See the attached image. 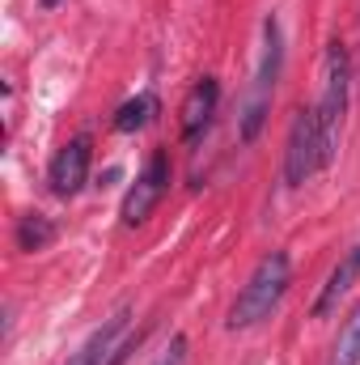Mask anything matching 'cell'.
<instances>
[{
  "label": "cell",
  "instance_id": "cell-1",
  "mask_svg": "<svg viewBox=\"0 0 360 365\" xmlns=\"http://www.w3.org/2000/svg\"><path fill=\"white\" fill-rule=\"evenodd\" d=\"M288 284H292V264H288V255H284V251L263 255V259L255 264L250 280L242 284L233 310H229V331H246V327H259L263 319H271V310L284 302Z\"/></svg>",
  "mask_w": 360,
  "mask_h": 365
},
{
  "label": "cell",
  "instance_id": "cell-2",
  "mask_svg": "<svg viewBox=\"0 0 360 365\" xmlns=\"http://www.w3.org/2000/svg\"><path fill=\"white\" fill-rule=\"evenodd\" d=\"M280 68H284V34H280V21L268 17V21H263V56H259L250 93H246L242 115H238V136H242V145H250V140L263 132V123H268L271 93H275V81H280Z\"/></svg>",
  "mask_w": 360,
  "mask_h": 365
},
{
  "label": "cell",
  "instance_id": "cell-3",
  "mask_svg": "<svg viewBox=\"0 0 360 365\" xmlns=\"http://www.w3.org/2000/svg\"><path fill=\"white\" fill-rule=\"evenodd\" d=\"M344 110H348V51H344V43H327V56H322V93L314 102V119H318L327 166L335 162V149H339Z\"/></svg>",
  "mask_w": 360,
  "mask_h": 365
},
{
  "label": "cell",
  "instance_id": "cell-4",
  "mask_svg": "<svg viewBox=\"0 0 360 365\" xmlns=\"http://www.w3.org/2000/svg\"><path fill=\"white\" fill-rule=\"evenodd\" d=\"M322 136H318V119L314 106H301L292 128H288V149H284V182L288 187H305L314 170H322Z\"/></svg>",
  "mask_w": 360,
  "mask_h": 365
},
{
  "label": "cell",
  "instance_id": "cell-5",
  "mask_svg": "<svg viewBox=\"0 0 360 365\" xmlns=\"http://www.w3.org/2000/svg\"><path fill=\"white\" fill-rule=\"evenodd\" d=\"M166 187H170V158H166V149H153L149 162H144V170L136 175V182H132L127 195H123V208H119L123 225H127V230L144 225V221L153 217V208L162 204Z\"/></svg>",
  "mask_w": 360,
  "mask_h": 365
},
{
  "label": "cell",
  "instance_id": "cell-6",
  "mask_svg": "<svg viewBox=\"0 0 360 365\" xmlns=\"http://www.w3.org/2000/svg\"><path fill=\"white\" fill-rule=\"evenodd\" d=\"M90 179V136H73L55 158H51V170H47V182L60 200H73Z\"/></svg>",
  "mask_w": 360,
  "mask_h": 365
},
{
  "label": "cell",
  "instance_id": "cell-7",
  "mask_svg": "<svg viewBox=\"0 0 360 365\" xmlns=\"http://www.w3.org/2000/svg\"><path fill=\"white\" fill-rule=\"evenodd\" d=\"M216 102H221V86H216L212 77H203V81L191 86L186 102H182V140H186V145H199V140H203V132L212 128Z\"/></svg>",
  "mask_w": 360,
  "mask_h": 365
},
{
  "label": "cell",
  "instance_id": "cell-8",
  "mask_svg": "<svg viewBox=\"0 0 360 365\" xmlns=\"http://www.w3.org/2000/svg\"><path fill=\"white\" fill-rule=\"evenodd\" d=\"M356 276H360V242L335 264V272L327 276V284L318 289V297H314V306H309V314L314 319H327V314H335L339 310V302L352 293V284H356Z\"/></svg>",
  "mask_w": 360,
  "mask_h": 365
},
{
  "label": "cell",
  "instance_id": "cell-9",
  "mask_svg": "<svg viewBox=\"0 0 360 365\" xmlns=\"http://www.w3.org/2000/svg\"><path fill=\"white\" fill-rule=\"evenodd\" d=\"M127 323H132V310L119 306V310H115V314H110V319H106V323H102V327H97V331H93L90 340H85V344H81L64 365H106L110 361V353L119 349V336L127 331Z\"/></svg>",
  "mask_w": 360,
  "mask_h": 365
},
{
  "label": "cell",
  "instance_id": "cell-10",
  "mask_svg": "<svg viewBox=\"0 0 360 365\" xmlns=\"http://www.w3.org/2000/svg\"><path fill=\"white\" fill-rule=\"evenodd\" d=\"M153 115H157V98L149 90L136 93V98H127V102L115 110V132H140Z\"/></svg>",
  "mask_w": 360,
  "mask_h": 365
},
{
  "label": "cell",
  "instance_id": "cell-11",
  "mask_svg": "<svg viewBox=\"0 0 360 365\" xmlns=\"http://www.w3.org/2000/svg\"><path fill=\"white\" fill-rule=\"evenodd\" d=\"M51 238H55V225H51L43 212H30V217L17 221V247H21V251H47Z\"/></svg>",
  "mask_w": 360,
  "mask_h": 365
},
{
  "label": "cell",
  "instance_id": "cell-12",
  "mask_svg": "<svg viewBox=\"0 0 360 365\" xmlns=\"http://www.w3.org/2000/svg\"><path fill=\"white\" fill-rule=\"evenodd\" d=\"M356 361H360V306L352 310V319L344 323V331H339L327 365H356Z\"/></svg>",
  "mask_w": 360,
  "mask_h": 365
},
{
  "label": "cell",
  "instance_id": "cell-13",
  "mask_svg": "<svg viewBox=\"0 0 360 365\" xmlns=\"http://www.w3.org/2000/svg\"><path fill=\"white\" fill-rule=\"evenodd\" d=\"M153 365H186V336H174V340H170V349H166Z\"/></svg>",
  "mask_w": 360,
  "mask_h": 365
},
{
  "label": "cell",
  "instance_id": "cell-14",
  "mask_svg": "<svg viewBox=\"0 0 360 365\" xmlns=\"http://www.w3.org/2000/svg\"><path fill=\"white\" fill-rule=\"evenodd\" d=\"M38 4H43V9H55V4H60V0H38Z\"/></svg>",
  "mask_w": 360,
  "mask_h": 365
}]
</instances>
